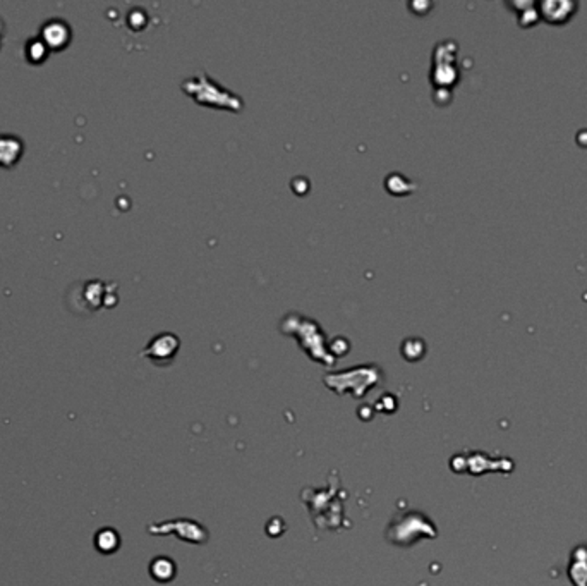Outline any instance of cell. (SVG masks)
I'll return each mask as SVG.
<instances>
[{
    "label": "cell",
    "mask_w": 587,
    "mask_h": 586,
    "mask_svg": "<svg viewBox=\"0 0 587 586\" xmlns=\"http://www.w3.org/2000/svg\"><path fill=\"white\" fill-rule=\"evenodd\" d=\"M21 154V143L14 136H0V164L10 165Z\"/></svg>",
    "instance_id": "6da1fadb"
}]
</instances>
